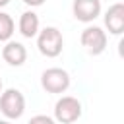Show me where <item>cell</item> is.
<instances>
[{
  "label": "cell",
  "mask_w": 124,
  "mask_h": 124,
  "mask_svg": "<svg viewBox=\"0 0 124 124\" xmlns=\"http://www.w3.org/2000/svg\"><path fill=\"white\" fill-rule=\"evenodd\" d=\"M37 48L46 58H56L64 48V37L58 27H45L37 33Z\"/></svg>",
  "instance_id": "cell-1"
},
{
  "label": "cell",
  "mask_w": 124,
  "mask_h": 124,
  "mask_svg": "<svg viewBox=\"0 0 124 124\" xmlns=\"http://www.w3.org/2000/svg\"><path fill=\"white\" fill-rule=\"evenodd\" d=\"M0 110L8 120H17L25 112V97L19 89H6L0 93Z\"/></svg>",
  "instance_id": "cell-2"
},
{
  "label": "cell",
  "mask_w": 124,
  "mask_h": 124,
  "mask_svg": "<svg viewBox=\"0 0 124 124\" xmlns=\"http://www.w3.org/2000/svg\"><path fill=\"white\" fill-rule=\"evenodd\" d=\"M81 112H83L81 110V103L76 97H72V95H64L54 105V122L74 124L76 120H79Z\"/></svg>",
  "instance_id": "cell-3"
},
{
  "label": "cell",
  "mask_w": 124,
  "mask_h": 124,
  "mask_svg": "<svg viewBox=\"0 0 124 124\" xmlns=\"http://www.w3.org/2000/svg\"><path fill=\"white\" fill-rule=\"evenodd\" d=\"M41 85L46 93H64L70 87V74L62 68H46L41 74Z\"/></svg>",
  "instance_id": "cell-4"
},
{
  "label": "cell",
  "mask_w": 124,
  "mask_h": 124,
  "mask_svg": "<svg viewBox=\"0 0 124 124\" xmlns=\"http://www.w3.org/2000/svg\"><path fill=\"white\" fill-rule=\"evenodd\" d=\"M79 41H81L83 48H85L89 54H93V56H97V54L105 52V48H107V43H108V39H107V33H105L101 27H97V25L85 27V29L81 31V37H79Z\"/></svg>",
  "instance_id": "cell-5"
},
{
  "label": "cell",
  "mask_w": 124,
  "mask_h": 124,
  "mask_svg": "<svg viewBox=\"0 0 124 124\" xmlns=\"http://www.w3.org/2000/svg\"><path fill=\"white\" fill-rule=\"evenodd\" d=\"M72 12L78 21L89 23L101 16V0H74Z\"/></svg>",
  "instance_id": "cell-6"
},
{
  "label": "cell",
  "mask_w": 124,
  "mask_h": 124,
  "mask_svg": "<svg viewBox=\"0 0 124 124\" xmlns=\"http://www.w3.org/2000/svg\"><path fill=\"white\" fill-rule=\"evenodd\" d=\"M105 27L112 35H120L124 31V4H112L105 14Z\"/></svg>",
  "instance_id": "cell-7"
},
{
  "label": "cell",
  "mask_w": 124,
  "mask_h": 124,
  "mask_svg": "<svg viewBox=\"0 0 124 124\" xmlns=\"http://www.w3.org/2000/svg\"><path fill=\"white\" fill-rule=\"evenodd\" d=\"M2 58L10 66H23L27 60V48L17 41H8L2 48Z\"/></svg>",
  "instance_id": "cell-8"
},
{
  "label": "cell",
  "mask_w": 124,
  "mask_h": 124,
  "mask_svg": "<svg viewBox=\"0 0 124 124\" xmlns=\"http://www.w3.org/2000/svg\"><path fill=\"white\" fill-rule=\"evenodd\" d=\"M17 29H19V33H21L25 39L37 37V33H39V16H37L35 12H31V10L23 12V14L19 16Z\"/></svg>",
  "instance_id": "cell-9"
},
{
  "label": "cell",
  "mask_w": 124,
  "mask_h": 124,
  "mask_svg": "<svg viewBox=\"0 0 124 124\" xmlns=\"http://www.w3.org/2000/svg\"><path fill=\"white\" fill-rule=\"evenodd\" d=\"M16 31V23L10 14L0 12V43H8Z\"/></svg>",
  "instance_id": "cell-10"
},
{
  "label": "cell",
  "mask_w": 124,
  "mask_h": 124,
  "mask_svg": "<svg viewBox=\"0 0 124 124\" xmlns=\"http://www.w3.org/2000/svg\"><path fill=\"white\" fill-rule=\"evenodd\" d=\"M27 124H56V122H54V118H50L46 114H35L33 118H29Z\"/></svg>",
  "instance_id": "cell-11"
},
{
  "label": "cell",
  "mask_w": 124,
  "mask_h": 124,
  "mask_svg": "<svg viewBox=\"0 0 124 124\" xmlns=\"http://www.w3.org/2000/svg\"><path fill=\"white\" fill-rule=\"evenodd\" d=\"M23 4H27V6H31V8H37V6H43L45 0H23Z\"/></svg>",
  "instance_id": "cell-12"
},
{
  "label": "cell",
  "mask_w": 124,
  "mask_h": 124,
  "mask_svg": "<svg viewBox=\"0 0 124 124\" xmlns=\"http://www.w3.org/2000/svg\"><path fill=\"white\" fill-rule=\"evenodd\" d=\"M10 4V0H0V8H4V6H8Z\"/></svg>",
  "instance_id": "cell-13"
},
{
  "label": "cell",
  "mask_w": 124,
  "mask_h": 124,
  "mask_svg": "<svg viewBox=\"0 0 124 124\" xmlns=\"http://www.w3.org/2000/svg\"><path fill=\"white\" fill-rule=\"evenodd\" d=\"M0 124H12L10 120H0Z\"/></svg>",
  "instance_id": "cell-14"
},
{
  "label": "cell",
  "mask_w": 124,
  "mask_h": 124,
  "mask_svg": "<svg viewBox=\"0 0 124 124\" xmlns=\"http://www.w3.org/2000/svg\"><path fill=\"white\" fill-rule=\"evenodd\" d=\"M2 87H4V83H2V78H0V93H2Z\"/></svg>",
  "instance_id": "cell-15"
}]
</instances>
